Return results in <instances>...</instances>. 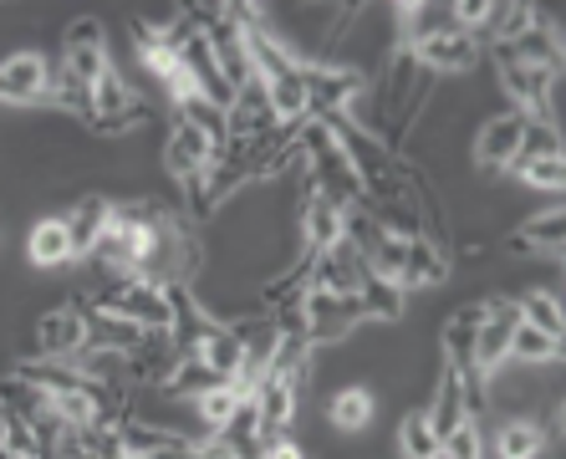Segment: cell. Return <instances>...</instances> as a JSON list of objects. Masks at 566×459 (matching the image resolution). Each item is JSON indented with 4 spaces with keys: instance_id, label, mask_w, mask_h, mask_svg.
<instances>
[{
    "instance_id": "obj_1",
    "label": "cell",
    "mask_w": 566,
    "mask_h": 459,
    "mask_svg": "<svg viewBox=\"0 0 566 459\" xmlns=\"http://www.w3.org/2000/svg\"><path fill=\"white\" fill-rule=\"evenodd\" d=\"M93 306H103V312H113V316H128V322H138L144 332L174 327V306H169V296H164V286L144 281V275H113V281L97 291Z\"/></svg>"
},
{
    "instance_id": "obj_2",
    "label": "cell",
    "mask_w": 566,
    "mask_h": 459,
    "mask_svg": "<svg viewBox=\"0 0 566 459\" xmlns=\"http://www.w3.org/2000/svg\"><path fill=\"white\" fill-rule=\"evenodd\" d=\"M302 82H306V118L312 123H327V118H343L347 107L363 97V72L353 66H327V62H302Z\"/></svg>"
},
{
    "instance_id": "obj_3",
    "label": "cell",
    "mask_w": 566,
    "mask_h": 459,
    "mask_svg": "<svg viewBox=\"0 0 566 459\" xmlns=\"http://www.w3.org/2000/svg\"><path fill=\"white\" fill-rule=\"evenodd\" d=\"M515 302H501V296H490L485 302V322L474 327V347H470V367L480 373V378H490V373H501L505 363H511V332H515Z\"/></svg>"
},
{
    "instance_id": "obj_4",
    "label": "cell",
    "mask_w": 566,
    "mask_h": 459,
    "mask_svg": "<svg viewBox=\"0 0 566 459\" xmlns=\"http://www.w3.org/2000/svg\"><path fill=\"white\" fill-rule=\"evenodd\" d=\"M302 312H306V342H312V347L353 337V327L368 316L357 296H327V291H306Z\"/></svg>"
},
{
    "instance_id": "obj_5",
    "label": "cell",
    "mask_w": 566,
    "mask_h": 459,
    "mask_svg": "<svg viewBox=\"0 0 566 459\" xmlns=\"http://www.w3.org/2000/svg\"><path fill=\"white\" fill-rule=\"evenodd\" d=\"M52 72L56 66L46 62L41 52L6 56V62H0V103H15V107L52 103Z\"/></svg>"
},
{
    "instance_id": "obj_6",
    "label": "cell",
    "mask_w": 566,
    "mask_h": 459,
    "mask_svg": "<svg viewBox=\"0 0 566 459\" xmlns=\"http://www.w3.org/2000/svg\"><path fill=\"white\" fill-rule=\"evenodd\" d=\"M403 52H409L423 72H434V77H439V72H470V66L480 62V41H474L470 31L449 27V31H434V36L409 41Z\"/></svg>"
},
{
    "instance_id": "obj_7",
    "label": "cell",
    "mask_w": 566,
    "mask_h": 459,
    "mask_svg": "<svg viewBox=\"0 0 566 459\" xmlns=\"http://www.w3.org/2000/svg\"><path fill=\"white\" fill-rule=\"evenodd\" d=\"M363 275H368V261L357 255L353 240H337L332 250L312 255V286L306 291H327V296H357L363 291Z\"/></svg>"
},
{
    "instance_id": "obj_8",
    "label": "cell",
    "mask_w": 566,
    "mask_h": 459,
    "mask_svg": "<svg viewBox=\"0 0 566 459\" xmlns=\"http://www.w3.org/2000/svg\"><path fill=\"white\" fill-rule=\"evenodd\" d=\"M302 250L306 255H322V250H332L337 240L347 236V210L337 205V199H327L316 184H306V199H302Z\"/></svg>"
},
{
    "instance_id": "obj_9",
    "label": "cell",
    "mask_w": 566,
    "mask_h": 459,
    "mask_svg": "<svg viewBox=\"0 0 566 459\" xmlns=\"http://www.w3.org/2000/svg\"><path fill=\"white\" fill-rule=\"evenodd\" d=\"M521 138H526V118L521 113H495L485 128L474 133V164L480 169H511L515 158H521Z\"/></svg>"
},
{
    "instance_id": "obj_10",
    "label": "cell",
    "mask_w": 566,
    "mask_h": 459,
    "mask_svg": "<svg viewBox=\"0 0 566 459\" xmlns=\"http://www.w3.org/2000/svg\"><path fill=\"white\" fill-rule=\"evenodd\" d=\"M214 158H220V148L210 144V133H199L195 123H185V118L174 123L169 144H164V169H169L174 179L185 184V179H195V174H210Z\"/></svg>"
},
{
    "instance_id": "obj_11",
    "label": "cell",
    "mask_w": 566,
    "mask_h": 459,
    "mask_svg": "<svg viewBox=\"0 0 566 459\" xmlns=\"http://www.w3.org/2000/svg\"><path fill=\"white\" fill-rule=\"evenodd\" d=\"M36 342H41V357H56V363L87 353V312H82V306H56V312H46L36 322Z\"/></svg>"
},
{
    "instance_id": "obj_12",
    "label": "cell",
    "mask_w": 566,
    "mask_h": 459,
    "mask_svg": "<svg viewBox=\"0 0 566 459\" xmlns=\"http://www.w3.org/2000/svg\"><path fill=\"white\" fill-rule=\"evenodd\" d=\"M449 275V255L434 240H403V255H398V286L419 291V286H439Z\"/></svg>"
},
{
    "instance_id": "obj_13",
    "label": "cell",
    "mask_w": 566,
    "mask_h": 459,
    "mask_svg": "<svg viewBox=\"0 0 566 459\" xmlns=\"http://www.w3.org/2000/svg\"><path fill=\"white\" fill-rule=\"evenodd\" d=\"M144 337L148 332L138 327V322H128V316H113V312H103V306H87V347H93V353L128 357V353L144 347Z\"/></svg>"
},
{
    "instance_id": "obj_14",
    "label": "cell",
    "mask_w": 566,
    "mask_h": 459,
    "mask_svg": "<svg viewBox=\"0 0 566 459\" xmlns=\"http://www.w3.org/2000/svg\"><path fill=\"white\" fill-rule=\"evenodd\" d=\"M505 52L515 56V62H526V66H541V72H552V77H562V31L552 27V21H531L521 36L505 46Z\"/></svg>"
},
{
    "instance_id": "obj_15",
    "label": "cell",
    "mask_w": 566,
    "mask_h": 459,
    "mask_svg": "<svg viewBox=\"0 0 566 459\" xmlns=\"http://www.w3.org/2000/svg\"><path fill=\"white\" fill-rule=\"evenodd\" d=\"M27 255H31V265H41V271H56V265L77 261V246H72V230H66V215H46V220L31 225Z\"/></svg>"
},
{
    "instance_id": "obj_16",
    "label": "cell",
    "mask_w": 566,
    "mask_h": 459,
    "mask_svg": "<svg viewBox=\"0 0 566 459\" xmlns=\"http://www.w3.org/2000/svg\"><path fill=\"white\" fill-rule=\"evenodd\" d=\"M429 424H434V434L444 439L454 424H464L470 419V398H464V378H460V367L454 363H444V373H439V388H434V398H429Z\"/></svg>"
},
{
    "instance_id": "obj_17",
    "label": "cell",
    "mask_w": 566,
    "mask_h": 459,
    "mask_svg": "<svg viewBox=\"0 0 566 459\" xmlns=\"http://www.w3.org/2000/svg\"><path fill=\"white\" fill-rule=\"evenodd\" d=\"M107 215H113V199H103V195L77 199V210L66 215V230H72L77 255H93L97 250V240H103V230H107Z\"/></svg>"
},
{
    "instance_id": "obj_18",
    "label": "cell",
    "mask_w": 566,
    "mask_h": 459,
    "mask_svg": "<svg viewBox=\"0 0 566 459\" xmlns=\"http://www.w3.org/2000/svg\"><path fill=\"white\" fill-rule=\"evenodd\" d=\"M373 408H378V398H373V388H363V383H347V388H337V394L327 398V424L343 434H357L363 424L373 419Z\"/></svg>"
},
{
    "instance_id": "obj_19",
    "label": "cell",
    "mask_w": 566,
    "mask_h": 459,
    "mask_svg": "<svg viewBox=\"0 0 566 459\" xmlns=\"http://www.w3.org/2000/svg\"><path fill=\"white\" fill-rule=\"evenodd\" d=\"M511 250H541V255H562V250H566V220H562V210L531 215V220L511 236Z\"/></svg>"
},
{
    "instance_id": "obj_20",
    "label": "cell",
    "mask_w": 566,
    "mask_h": 459,
    "mask_svg": "<svg viewBox=\"0 0 566 459\" xmlns=\"http://www.w3.org/2000/svg\"><path fill=\"white\" fill-rule=\"evenodd\" d=\"M220 383H230V378H220L205 357L189 353V357H179V363H174V373H169V383H164V388H169V398H205L210 388H220Z\"/></svg>"
},
{
    "instance_id": "obj_21",
    "label": "cell",
    "mask_w": 566,
    "mask_h": 459,
    "mask_svg": "<svg viewBox=\"0 0 566 459\" xmlns=\"http://www.w3.org/2000/svg\"><path fill=\"white\" fill-rule=\"evenodd\" d=\"M439 449H444V439L434 434L429 414H423V408H409V414L398 419V455L403 459H439Z\"/></svg>"
},
{
    "instance_id": "obj_22",
    "label": "cell",
    "mask_w": 566,
    "mask_h": 459,
    "mask_svg": "<svg viewBox=\"0 0 566 459\" xmlns=\"http://www.w3.org/2000/svg\"><path fill=\"white\" fill-rule=\"evenodd\" d=\"M403 296H409V291L398 286V281H388V275H378V271L363 275V291H357L363 312L378 316V322H398V316H403Z\"/></svg>"
},
{
    "instance_id": "obj_23",
    "label": "cell",
    "mask_w": 566,
    "mask_h": 459,
    "mask_svg": "<svg viewBox=\"0 0 566 459\" xmlns=\"http://www.w3.org/2000/svg\"><path fill=\"white\" fill-rule=\"evenodd\" d=\"M15 378L36 383V388H46V394H66V388H82V367H66L56 363V357H27V363H15Z\"/></svg>"
},
{
    "instance_id": "obj_24",
    "label": "cell",
    "mask_w": 566,
    "mask_h": 459,
    "mask_svg": "<svg viewBox=\"0 0 566 459\" xmlns=\"http://www.w3.org/2000/svg\"><path fill=\"white\" fill-rule=\"evenodd\" d=\"M546 449V429L536 419H505L495 434V455L501 459H536Z\"/></svg>"
},
{
    "instance_id": "obj_25",
    "label": "cell",
    "mask_w": 566,
    "mask_h": 459,
    "mask_svg": "<svg viewBox=\"0 0 566 459\" xmlns=\"http://www.w3.org/2000/svg\"><path fill=\"white\" fill-rule=\"evenodd\" d=\"M515 316H521L526 327L562 342V302H556V291H526V296H515Z\"/></svg>"
},
{
    "instance_id": "obj_26",
    "label": "cell",
    "mask_w": 566,
    "mask_h": 459,
    "mask_svg": "<svg viewBox=\"0 0 566 459\" xmlns=\"http://www.w3.org/2000/svg\"><path fill=\"white\" fill-rule=\"evenodd\" d=\"M52 107H66L72 118H87V123L97 118V107H93V87H87L82 77H72L66 66H56V72H52Z\"/></svg>"
},
{
    "instance_id": "obj_27",
    "label": "cell",
    "mask_w": 566,
    "mask_h": 459,
    "mask_svg": "<svg viewBox=\"0 0 566 459\" xmlns=\"http://www.w3.org/2000/svg\"><path fill=\"white\" fill-rule=\"evenodd\" d=\"M179 118L195 123L199 133H210L214 148L230 144V118H224V107H214L210 97H199V92H195V97H185V103H179Z\"/></svg>"
},
{
    "instance_id": "obj_28",
    "label": "cell",
    "mask_w": 566,
    "mask_h": 459,
    "mask_svg": "<svg viewBox=\"0 0 566 459\" xmlns=\"http://www.w3.org/2000/svg\"><path fill=\"white\" fill-rule=\"evenodd\" d=\"M93 107H97V118H123V113H133V107H138V92L123 82L118 66H113V72H107V77L93 87Z\"/></svg>"
},
{
    "instance_id": "obj_29",
    "label": "cell",
    "mask_w": 566,
    "mask_h": 459,
    "mask_svg": "<svg viewBox=\"0 0 566 459\" xmlns=\"http://www.w3.org/2000/svg\"><path fill=\"white\" fill-rule=\"evenodd\" d=\"M199 357H205V363H210L220 378H235V373H240V337L230 332V322H214V332L205 337Z\"/></svg>"
},
{
    "instance_id": "obj_30",
    "label": "cell",
    "mask_w": 566,
    "mask_h": 459,
    "mask_svg": "<svg viewBox=\"0 0 566 459\" xmlns=\"http://www.w3.org/2000/svg\"><path fill=\"white\" fill-rule=\"evenodd\" d=\"M0 449L15 459H46L36 445V424L21 419V414H11V408H0Z\"/></svg>"
},
{
    "instance_id": "obj_31",
    "label": "cell",
    "mask_w": 566,
    "mask_h": 459,
    "mask_svg": "<svg viewBox=\"0 0 566 459\" xmlns=\"http://www.w3.org/2000/svg\"><path fill=\"white\" fill-rule=\"evenodd\" d=\"M511 357L515 363H556L562 357V342L556 337H546V332H536V327H526V322H515V332H511Z\"/></svg>"
},
{
    "instance_id": "obj_32",
    "label": "cell",
    "mask_w": 566,
    "mask_h": 459,
    "mask_svg": "<svg viewBox=\"0 0 566 459\" xmlns=\"http://www.w3.org/2000/svg\"><path fill=\"white\" fill-rule=\"evenodd\" d=\"M511 169L521 174V184H531V189H546V195H556V189H562V184H566V164H562V154L515 158Z\"/></svg>"
},
{
    "instance_id": "obj_33",
    "label": "cell",
    "mask_w": 566,
    "mask_h": 459,
    "mask_svg": "<svg viewBox=\"0 0 566 459\" xmlns=\"http://www.w3.org/2000/svg\"><path fill=\"white\" fill-rule=\"evenodd\" d=\"M62 66L72 72V77L87 82V87H97V82L113 72V62H107V46H66V52H62Z\"/></svg>"
},
{
    "instance_id": "obj_34",
    "label": "cell",
    "mask_w": 566,
    "mask_h": 459,
    "mask_svg": "<svg viewBox=\"0 0 566 459\" xmlns=\"http://www.w3.org/2000/svg\"><path fill=\"white\" fill-rule=\"evenodd\" d=\"M195 404H199V419H205V434H220L224 424H230V414L240 408V394L230 383H220V388H210V394L195 398Z\"/></svg>"
},
{
    "instance_id": "obj_35",
    "label": "cell",
    "mask_w": 566,
    "mask_h": 459,
    "mask_svg": "<svg viewBox=\"0 0 566 459\" xmlns=\"http://www.w3.org/2000/svg\"><path fill=\"white\" fill-rule=\"evenodd\" d=\"M439 459H485V434H480V419H464L444 434V449Z\"/></svg>"
},
{
    "instance_id": "obj_36",
    "label": "cell",
    "mask_w": 566,
    "mask_h": 459,
    "mask_svg": "<svg viewBox=\"0 0 566 459\" xmlns=\"http://www.w3.org/2000/svg\"><path fill=\"white\" fill-rule=\"evenodd\" d=\"M66 46H103V21L97 15H82L66 27Z\"/></svg>"
},
{
    "instance_id": "obj_37",
    "label": "cell",
    "mask_w": 566,
    "mask_h": 459,
    "mask_svg": "<svg viewBox=\"0 0 566 459\" xmlns=\"http://www.w3.org/2000/svg\"><path fill=\"white\" fill-rule=\"evenodd\" d=\"M0 459H15V455H6V449H0Z\"/></svg>"
}]
</instances>
